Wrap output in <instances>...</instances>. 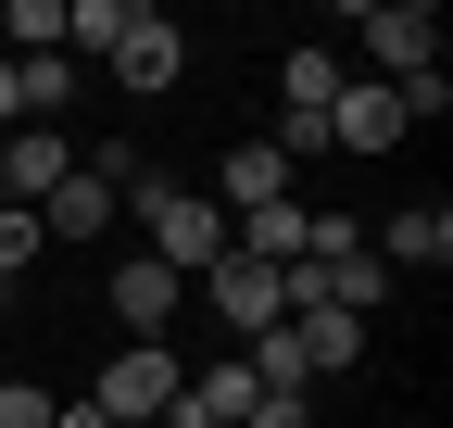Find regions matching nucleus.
<instances>
[{"label":"nucleus","mask_w":453,"mask_h":428,"mask_svg":"<svg viewBox=\"0 0 453 428\" xmlns=\"http://www.w3.org/2000/svg\"><path fill=\"white\" fill-rule=\"evenodd\" d=\"M127 214H139V252L164 264V278H189V290H202L214 264H226V214H214L202 189H164V177H139V189H127Z\"/></svg>","instance_id":"f257e3e1"},{"label":"nucleus","mask_w":453,"mask_h":428,"mask_svg":"<svg viewBox=\"0 0 453 428\" xmlns=\"http://www.w3.org/2000/svg\"><path fill=\"white\" fill-rule=\"evenodd\" d=\"M189 391V365L164 353V340H113L101 353V378H88V403L113 416V428H164V403Z\"/></svg>","instance_id":"f03ea898"},{"label":"nucleus","mask_w":453,"mask_h":428,"mask_svg":"<svg viewBox=\"0 0 453 428\" xmlns=\"http://www.w3.org/2000/svg\"><path fill=\"white\" fill-rule=\"evenodd\" d=\"M353 38L378 50V88L441 76V13H428V0H365V13H353Z\"/></svg>","instance_id":"7ed1b4c3"},{"label":"nucleus","mask_w":453,"mask_h":428,"mask_svg":"<svg viewBox=\"0 0 453 428\" xmlns=\"http://www.w3.org/2000/svg\"><path fill=\"white\" fill-rule=\"evenodd\" d=\"M101 64H113V88H177L189 76V38H177V13H151V0H127V26H113V50H101Z\"/></svg>","instance_id":"20e7f679"},{"label":"nucleus","mask_w":453,"mask_h":428,"mask_svg":"<svg viewBox=\"0 0 453 428\" xmlns=\"http://www.w3.org/2000/svg\"><path fill=\"white\" fill-rule=\"evenodd\" d=\"M202 302H214V328H240V340H265L277 315H290V290H277V264H252V252H226L214 278H202Z\"/></svg>","instance_id":"39448f33"},{"label":"nucleus","mask_w":453,"mask_h":428,"mask_svg":"<svg viewBox=\"0 0 453 428\" xmlns=\"http://www.w3.org/2000/svg\"><path fill=\"white\" fill-rule=\"evenodd\" d=\"M365 252L390 264V278H441L453 264V202H403L390 227H365Z\"/></svg>","instance_id":"423d86ee"},{"label":"nucleus","mask_w":453,"mask_h":428,"mask_svg":"<svg viewBox=\"0 0 453 428\" xmlns=\"http://www.w3.org/2000/svg\"><path fill=\"white\" fill-rule=\"evenodd\" d=\"M416 126H403V101H390L378 76H340V101H327V151H403Z\"/></svg>","instance_id":"0eeeda50"},{"label":"nucleus","mask_w":453,"mask_h":428,"mask_svg":"<svg viewBox=\"0 0 453 428\" xmlns=\"http://www.w3.org/2000/svg\"><path fill=\"white\" fill-rule=\"evenodd\" d=\"M64 177H76V139H64V126H13V139H0V202L38 214Z\"/></svg>","instance_id":"6e6552de"},{"label":"nucleus","mask_w":453,"mask_h":428,"mask_svg":"<svg viewBox=\"0 0 453 428\" xmlns=\"http://www.w3.org/2000/svg\"><path fill=\"white\" fill-rule=\"evenodd\" d=\"M177 302H189V278H164L151 252H113V328H127V340H164Z\"/></svg>","instance_id":"1a4fd4ad"},{"label":"nucleus","mask_w":453,"mask_h":428,"mask_svg":"<svg viewBox=\"0 0 453 428\" xmlns=\"http://www.w3.org/2000/svg\"><path fill=\"white\" fill-rule=\"evenodd\" d=\"M113 214H127V202H113V189H101V177L76 164L64 189H50V202H38V240H113Z\"/></svg>","instance_id":"9d476101"},{"label":"nucleus","mask_w":453,"mask_h":428,"mask_svg":"<svg viewBox=\"0 0 453 428\" xmlns=\"http://www.w3.org/2000/svg\"><path fill=\"white\" fill-rule=\"evenodd\" d=\"M277 88H290V114H327V101H340V50H327V38H303Z\"/></svg>","instance_id":"9b49d317"},{"label":"nucleus","mask_w":453,"mask_h":428,"mask_svg":"<svg viewBox=\"0 0 453 428\" xmlns=\"http://www.w3.org/2000/svg\"><path fill=\"white\" fill-rule=\"evenodd\" d=\"M13 88H26V126H50V114L76 101V64H64V50H38V64H13Z\"/></svg>","instance_id":"f8f14e48"},{"label":"nucleus","mask_w":453,"mask_h":428,"mask_svg":"<svg viewBox=\"0 0 453 428\" xmlns=\"http://www.w3.org/2000/svg\"><path fill=\"white\" fill-rule=\"evenodd\" d=\"M26 264H38V214H26V202H0V302H13Z\"/></svg>","instance_id":"ddd939ff"},{"label":"nucleus","mask_w":453,"mask_h":428,"mask_svg":"<svg viewBox=\"0 0 453 428\" xmlns=\"http://www.w3.org/2000/svg\"><path fill=\"white\" fill-rule=\"evenodd\" d=\"M38 50H64V0H13V64H38Z\"/></svg>","instance_id":"4468645a"},{"label":"nucleus","mask_w":453,"mask_h":428,"mask_svg":"<svg viewBox=\"0 0 453 428\" xmlns=\"http://www.w3.org/2000/svg\"><path fill=\"white\" fill-rule=\"evenodd\" d=\"M0 428H50V391H26V378H0Z\"/></svg>","instance_id":"2eb2a0df"},{"label":"nucleus","mask_w":453,"mask_h":428,"mask_svg":"<svg viewBox=\"0 0 453 428\" xmlns=\"http://www.w3.org/2000/svg\"><path fill=\"white\" fill-rule=\"evenodd\" d=\"M252 428H315V391H265V403H252Z\"/></svg>","instance_id":"dca6fc26"},{"label":"nucleus","mask_w":453,"mask_h":428,"mask_svg":"<svg viewBox=\"0 0 453 428\" xmlns=\"http://www.w3.org/2000/svg\"><path fill=\"white\" fill-rule=\"evenodd\" d=\"M26 126V88H13V50H0V139Z\"/></svg>","instance_id":"f3484780"},{"label":"nucleus","mask_w":453,"mask_h":428,"mask_svg":"<svg viewBox=\"0 0 453 428\" xmlns=\"http://www.w3.org/2000/svg\"><path fill=\"white\" fill-rule=\"evenodd\" d=\"M50 428H113V416H101V403L76 391V403H50Z\"/></svg>","instance_id":"a211bd4d"}]
</instances>
